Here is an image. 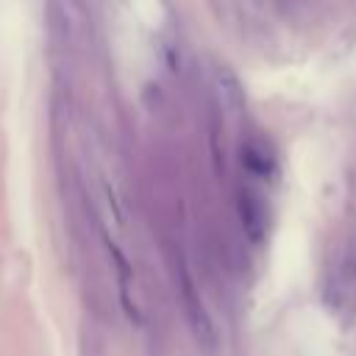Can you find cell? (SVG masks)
<instances>
[{
	"instance_id": "obj_1",
	"label": "cell",
	"mask_w": 356,
	"mask_h": 356,
	"mask_svg": "<svg viewBox=\"0 0 356 356\" xmlns=\"http://www.w3.org/2000/svg\"><path fill=\"white\" fill-rule=\"evenodd\" d=\"M236 209H239L242 225L250 234V239H261L264 228H267V211L261 206V197L253 195V192H242L239 200H236Z\"/></svg>"
},
{
	"instance_id": "obj_2",
	"label": "cell",
	"mask_w": 356,
	"mask_h": 356,
	"mask_svg": "<svg viewBox=\"0 0 356 356\" xmlns=\"http://www.w3.org/2000/svg\"><path fill=\"white\" fill-rule=\"evenodd\" d=\"M217 89H220L222 103L231 111H242L245 108V89H242V83H239V78H236L234 70H228V67H220L217 70Z\"/></svg>"
},
{
	"instance_id": "obj_3",
	"label": "cell",
	"mask_w": 356,
	"mask_h": 356,
	"mask_svg": "<svg viewBox=\"0 0 356 356\" xmlns=\"http://www.w3.org/2000/svg\"><path fill=\"white\" fill-rule=\"evenodd\" d=\"M239 156H242V167H245L248 172H253V175H270L273 167H275L270 150H267L264 145H259V142H248V145H242Z\"/></svg>"
}]
</instances>
